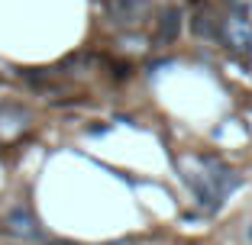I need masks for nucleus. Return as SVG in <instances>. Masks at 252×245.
I'll list each match as a JSON object with an SVG mask.
<instances>
[{
    "label": "nucleus",
    "instance_id": "nucleus-6",
    "mask_svg": "<svg viewBox=\"0 0 252 245\" xmlns=\"http://www.w3.org/2000/svg\"><path fill=\"white\" fill-rule=\"evenodd\" d=\"M175 20H178V13H175V10H168V13H165V20H162V39H171V36H175Z\"/></svg>",
    "mask_w": 252,
    "mask_h": 245
},
{
    "label": "nucleus",
    "instance_id": "nucleus-3",
    "mask_svg": "<svg viewBox=\"0 0 252 245\" xmlns=\"http://www.w3.org/2000/svg\"><path fill=\"white\" fill-rule=\"evenodd\" d=\"M220 32H223V42L230 45L233 52H246L252 45V23L246 20V13H239V10L220 23Z\"/></svg>",
    "mask_w": 252,
    "mask_h": 245
},
{
    "label": "nucleus",
    "instance_id": "nucleus-8",
    "mask_svg": "<svg viewBox=\"0 0 252 245\" xmlns=\"http://www.w3.org/2000/svg\"><path fill=\"white\" fill-rule=\"evenodd\" d=\"M100 245H129L126 239H117V242H100Z\"/></svg>",
    "mask_w": 252,
    "mask_h": 245
},
{
    "label": "nucleus",
    "instance_id": "nucleus-1",
    "mask_svg": "<svg viewBox=\"0 0 252 245\" xmlns=\"http://www.w3.org/2000/svg\"><path fill=\"white\" fill-rule=\"evenodd\" d=\"M188 181L194 184V193L200 197V203H207L210 210H217L223 197L239 187V174L236 171H230L226 164L214 162V158H200V178L188 174Z\"/></svg>",
    "mask_w": 252,
    "mask_h": 245
},
{
    "label": "nucleus",
    "instance_id": "nucleus-9",
    "mask_svg": "<svg viewBox=\"0 0 252 245\" xmlns=\"http://www.w3.org/2000/svg\"><path fill=\"white\" fill-rule=\"evenodd\" d=\"M52 245H74V242H52Z\"/></svg>",
    "mask_w": 252,
    "mask_h": 245
},
{
    "label": "nucleus",
    "instance_id": "nucleus-2",
    "mask_svg": "<svg viewBox=\"0 0 252 245\" xmlns=\"http://www.w3.org/2000/svg\"><path fill=\"white\" fill-rule=\"evenodd\" d=\"M3 232L7 236H13V239H23V242H32V239H42V226H39V219H36V213H32L30 207H13V210H7V216H3Z\"/></svg>",
    "mask_w": 252,
    "mask_h": 245
},
{
    "label": "nucleus",
    "instance_id": "nucleus-7",
    "mask_svg": "<svg viewBox=\"0 0 252 245\" xmlns=\"http://www.w3.org/2000/svg\"><path fill=\"white\" fill-rule=\"evenodd\" d=\"M230 7L239 10V13H249V10H252V0H230Z\"/></svg>",
    "mask_w": 252,
    "mask_h": 245
},
{
    "label": "nucleus",
    "instance_id": "nucleus-4",
    "mask_svg": "<svg viewBox=\"0 0 252 245\" xmlns=\"http://www.w3.org/2000/svg\"><path fill=\"white\" fill-rule=\"evenodd\" d=\"M107 13H110L113 23L136 26V23H142V16L149 13V0H107Z\"/></svg>",
    "mask_w": 252,
    "mask_h": 245
},
{
    "label": "nucleus",
    "instance_id": "nucleus-5",
    "mask_svg": "<svg viewBox=\"0 0 252 245\" xmlns=\"http://www.w3.org/2000/svg\"><path fill=\"white\" fill-rule=\"evenodd\" d=\"M194 32H197V36L214 39V36H217V26L210 23V16H207V13H197V16H194Z\"/></svg>",
    "mask_w": 252,
    "mask_h": 245
}]
</instances>
